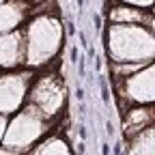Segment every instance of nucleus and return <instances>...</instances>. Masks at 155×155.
Listing matches in <instances>:
<instances>
[{"label":"nucleus","instance_id":"1","mask_svg":"<svg viewBox=\"0 0 155 155\" xmlns=\"http://www.w3.org/2000/svg\"><path fill=\"white\" fill-rule=\"evenodd\" d=\"M108 52L114 63L147 65L155 58V35L140 24H114L108 30Z\"/></svg>","mask_w":155,"mask_h":155},{"label":"nucleus","instance_id":"2","mask_svg":"<svg viewBox=\"0 0 155 155\" xmlns=\"http://www.w3.org/2000/svg\"><path fill=\"white\" fill-rule=\"evenodd\" d=\"M26 43V63L28 67H41L50 63L61 50L63 24L52 15H39L22 28Z\"/></svg>","mask_w":155,"mask_h":155},{"label":"nucleus","instance_id":"3","mask_svg":"<svg viewBox=\"0 0 155 155\" xmlns=\"http://www.w3.org/2000/svg\"><path fill=\"white\" fill-rule=\"evenodd\" d=\"M48 125H50V119H45L37 108L26 104L9 121L7 134H5V147L22 151V153L30 151L35 144H39V140H43Z\"/></svg>","mask_w":155,"mask_h":155},{"label":"nucleus","instance_id":"4","mask_svg":"<svg viewBox=\"0 0 155 155\" xmlns=\"http://www.w3.org/2000/svg\"><path fill=\"white\" fill-rule=\"evenodd\" d=\"M26 104L37 108L45 119H54L63 110V104H65V88H63L61 78L54 73L39 75L32 82V86L28 88Z\"/></svg>","mask_w":155,"mask_h":155},{"label":"nucleus","instance_id":"5","mask_svg":"<svg viewBox=\"0 0 155 155\" xmlns=\"http://www.w3.org/2000/svg\"><path fill=\"white\" fill-rule=\"evenodd\" d=\"M30 71H19L0 75V114H15L22 110L28 99V84H30Z\"/></svg>","mask_w":155,"mask_h":155},{"label":"nucleus","instance_id":"6","mask_svg":"<svg viewBox=\"0 0 155 155\" xmlns=\"http://www.w3.org/2000/svg\"><path fill=\"white\" fill-rule=\"evenodd\" d=\"M26 63V43L24 30H13L0 35V67L15 69Z\"/></svg>","mask_w":155,"mask_h":155},{"label":"nucleus","instance_id":"7","mask_svg":"<svg viewBox=\"0 0 155 155\" xmlns=\"http://www.w3.org/2000/svg\"><path fill=\"white\" fill-rule=\"evenodd\" d=\"M125 95L140 104H155V63L149 65L144 71L127 78Z\"/></svg>","mask_w":155,"mask_h":155},{"label":"nucleus","instance_id":"8","mask_svg":"<svg viewBox=\"0 0 155 155\" xmlns=\"http://www.w3.org/2000/svg\"><path fill=\"white\" fill-rule=\"evenodd\" d=\"M26 11L28 7L24 0H5L0 5V35L17 30L26 19Z\"/></svg>","mask_w":155,"mask_h":155},{"label":"nucleus","instance_id":"9","mask_svg":"<svg viewBox=\"0 0 155 155\" xmlns=\"http://www.w3.org/2000/svg\"><path fill=\"white\" fill-rule=\"evenodd\" d=\"M153 19V13L140 9V7H131V5H114L110 9V22L112 24H140L149 26Z\"/></svg>","mask_w":155,"mask_h":155},{"label":"nucleus","instance_id":"10","mask_svg":"<svg viewBox=\"0 0 155 155\" xmlns=\"http://www.w3.org/2000/svg\"><path fill=\"white\" fill-rule=\"evenodd\" d=\"M153 123H155V106L149 104L147 108H134V110H127L125 121H123V127H125L127 138H134L136 134H140L142 129H147V127L153 125Z\"/></svg>","mask_w":155,"mask_h":155},{"label":"nucleus","instance_id":"11","mask_svg":"<svg viewBox=\"0 0 155 155\" xmlns=\"http://www.w3.org/2000/svg\"><path fill=\"white\" fill-rule=\"evenodd\" d=\"M129 155H155V123L134 136Z\"/></svg>","mask_w":155,"mask_h":155},{"label":"nucleus","instance_id":"12","mask_svg":"<svg viewBox=\"0 0 155 155\" xmlns=\"http://www.w3.org/2000/svg\"><path fill=\"white\" fill-rule=\"evenodd\" d=\"M30 155H71V151L61 136H48L30 149Z\"/></svg>","mask_w":155,"mask_h":155},{"label":"nucleus","instance_id":"13","mask_svg":"<svg viewBox=\"0 0 155 155\" xmlns=\"http://www.w3.org/2000/svg\"><path fill=\"white\" fill-rule=\"evenodd\" d=\"M123 5H131V7H140V9H151L155 5V0H119Z\"/></svg>","mask_w":155,"mask_h":155},{"label":"nucleus","instance_id":"14","mask_svg":"<svg viewBox=\"0 0 155 155\" xmlns=\"http://www.w3.org/2000/svg\"><path fill=\"white\" fill-rule=\"evenodd\" d=\"M7 125H9V121H7V116H5V114H0V142H5V134H7Z\"/></svg>","mask_w":155,"mask_h":155},{"label":"nucleus","instance_id":"15","mask_svg":"<svg viewBox=\"0 0 155 155\" xmlns=\"http://www.w3.org/2000/svg\"><path fill=\"white\" fill-rule=\"evenodd\" d=\"M0 155H24V153H22V151H15V149L5 147V149H0Z\"/></svg>","mask_w":155,"mask_h":155},{"label":"nucleus","instance_id":"16","mask_svg":"<svg viewBox=\"0 0 155 155\" xmlns=\"http://www.w3.org/2000/svg\"><path fill=\"white\" fill-rule=\"evenodd\" d=\"M149 28H151V30H153V35H155V17L151 19V24H149Z\"/></svg>","mask_w":155,"mask_h":155},{"label":"nucleus","instance_id":"17","mask_svg":"<svg viewBox=\"0 0 155 155\" xmlns=\"http://www.w3.org/2000/svg\"><path fill=\"white\" fill-rule=\"evenodd\" d=\"M151 13H153V17H155V5H153V7H151Z\"/></svg>","mask_w":155,"mask_h":155},{"label":"nucleus","instance_id":"18","mask_svg":"<svg viewBox=\"0 0 155 155\" xmlns=\"http://www.w3.org/2000/svg\"><path fill=\"white\" fill-rule=\"evenodd\" d=\"M2 2H5V0H0V5H2Z\"/></svg>","mask_w":155,"mask_h":155}]
</instances>
